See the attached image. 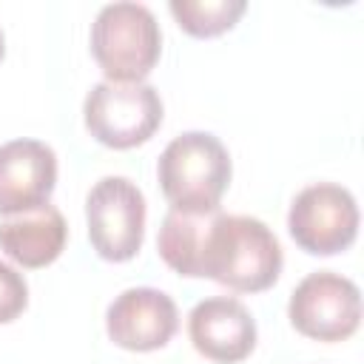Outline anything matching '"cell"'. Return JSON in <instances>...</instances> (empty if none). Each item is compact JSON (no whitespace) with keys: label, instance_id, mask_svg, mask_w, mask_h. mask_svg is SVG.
Returning a JSON list of instances; mask_svg holds the SVG:
<instances>
[{"label":"cell","instance_id":"5bb4252c","mask_svg":"<svg viewBox=\"0 0 364 364\" xmlns=\"http://www.w3.org/2000/svg\"><path fill=\"white\" fill-rule=\"evenodd\" d=\"M26 304H28V284L23 273L0 262V324L14 321L26 310Z\"/></svg>","mask_w":364,"mask_h":364},{"label":"cell","instance_id":"7c38bea8","mask_svg":"<svg viewBox=\"0 0 364 364\" xmlns=\"http://www.w3.org/2000/svg\"><path fill=\"white\" fill-rule=\"evenodd\" d=\"M216 210L210 213H182L168 210L156 236V250L162 262L188 279H202V253H205V236L210 228Z\"/></svg>","mask_w":364,"mask_h":364},{"label":"cell","instance_id":"30bf717a","mask_svg":"<svg viewBox=\"0 0 364 364\" xmlns=\"http://www.w3.org/2000/svg\"><path fill=\"white\" fill-rule=\"evenodd\" d=\"M57 185V154L40 139L0 145V213L14 216L48 205Z\"/></svg>","mask_w":364,"mask_h":364},{"label":"cell","instance_id":"5b68a950","mask_svg":"<svg viewBox=\"0 0 364 364\" xmlns=\"http://www.w3.org/2000/svg\"><path fill=\"white\" fill-rule=\"evenodd\" d=\"M88 242L105 262H128L145 239V196L128 176H102L85 196Z\"/></svg>","mask_w":364,"mask_h":364},{"label":"cell","instance_id":"ba28073f","mask_svg":"<svg viewBox=\"0 0 364 364\" xmlns=\"http://www.w3.org/2000/svg\"><path fill=\"white\" fill-rule=\"evenodd\" d=\"M179 327L176 304L156 287H128L105 310L108 338L131 353L165 347Z\"/></svg>","mask_w":364,"mask_h":364},{"label":"cell","instance_id":"8fae6325","mask_svg":"<svg viewBox=\"0 0 364 364\" xmlns=\"http://www.w3.org/2000/svg\"><path fill=\"white\" fill-rule=\"evenodd\" d=\"M65 239L68 225L54 205H40L34 210L0 219V250L28 270L57 262Z\"/></svg>","mask_w":364,"mask_h":364},{"label":"cell","instance_id":"52a82bcc","mask_svg":"<svg viewBox=\"0 0 364 364\" xmlns=\"http://www.w3.org/2000/svg\"><path fill=\"white\" fill-rule=\"evenodd\" d=\"M287 230L310 256H333L347 250L358 236L355 196L336 182H316L296 193Z\"/></svg>","mask_w":364,"mask_h":364},{"label":"cell","instance_id":"4fadbf2b","mask_svg":"<svg viewBox=\"0 0 364 364\" xmlns=\"http://www.w3.org/2000/svg\"><path fill=\"white\" fill-rule=\"evenodd\" d=\"M176 26L191 37H219L230 31L245 14V0H171L168 3Z\"/></svg>","mask_w":364,"mask_h":364},{"label":"cell","instance_id":"7a4b0ae2","mask_svg":"<svg viewBox=\"0 0 364 364\" xmlns=\"http://www.w3.org/2000/svg\"><path fill=\"white\" fill-rule=\"evenodd\" d=\"M230 154L219 136L208 131H185L173 136L156 162V179L171 210L210 213L230 185Z\"/></svg>","mask_w":364,"mask_h":364},{"label":"cell","instance_id":"3957f363","mask_svg":"<svg viewBox=\"0 0 364 364\" xmlns=\"http://www.w3.org/2000/svg\"><path fill=\"white\" fill-rule=\"evenodd\" d=\"M91 54L108 82H142L162 54V31L142 3H108L91 23Z\"/></svg>","mask_w":364,"mask_h":364},{"label":"cell","instance_id":"8992f818","mask_svg":"<svg viewBox=\"0 0 364 364\" xmlns=\"http://www.w3.org/2000/svg\"><path fill=\"white\" fill-rule=\"evenodd\" d=\"M290 324L316 341H344L361 324V290L353 279L316 270L307 273L287 301Z\"/></svg>","mask_w":364,"mask_h":364},{"label":"cell","instance_id":"277c9868","mask_svg":"<svg viewBox=\"0 0 364 364\" xmlns=\"http://www.w3.org/2000/svg\"><path fill=\"white\" fill-rule=\"evenodd\" d=\"M159 91L148 82H97L82 105L88 134L114 151L148 142L162 125Z\"/></svg>","mask_w":364,"mask_h":364},{"label":"cell","instance_id":"9a60e30c","mask_svg":"<svg viewBox=\"0 0 364 364\" xmlns=\"http://www.w3.org/2000/svg\"><path fill=\"white\" fill-rule=\"evenodd\" d=\"M3 54H6V37H3V31H0V63H3Z\"/></svg>","mask_w":364,"mask_h":364},{"label":"cell","instance_id":"9c48e42d","mask_svg":"<svg viewBox=\"0 0 364 364\" xmlns=\"http://www.w3.org/2000/svg\"><path fill=\"white\" fill-rule=\"evenodd\" d=\"M193 350L216 364H239L256 347V318L233 296H210L188 316Z\"/></svg>","mask_w":364,"mask_h":364},{"label":"cell","instance_id":"6da1fadb","mask_svg":"<svg viewBox=\"0 0 364 364\" xmlns=\"http://www.w3.org/2000/svg\"><path fill=\"white\" fill-rule=\"evenodd\" d=\"M282 245L256 216L216 210L205 236L202 276L236 293H262L282 276Z\"/></svg>","mask_w":364,"mask_h":364}]
</instances>
